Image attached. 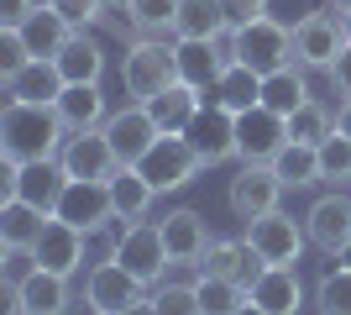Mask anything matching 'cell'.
I'll return each mask as SVG.
<instances>
[{
	"instance_id": "ac0fdd59",
	"label": "cell",
	"mask_w": 351,
	"mask_h": 315,
	"mask_svg": "<svg viewBox=\"0 0 351 315\" xmlns=\"http://www.w3.org/2000/svg\"><path fill=\"white\" fill-rule=\"evenodd\" d=\"M304 231H309V247H320V253L336 257L351 242V200L346 195H320L304 215Z\"/></svg>"
},
{
	"instance_id": "d4e9b609",
	"label": "cell",
	"mask_w": 351,
	"mask_h": 315,
	"mask_svg": "<svg viewBox=\"0 0 351 315\" xmlns=\"http://www.w3.org/2000/svg\"><path fill=\"white\" fill-rule=\"evenodd\" d=\"M247 294L263 305L267 315H299V305H304V284H299V268H263V279H257Z\"/></svg>"
},
{
	"instance_id": "83f0119b",
	"label": "cell",
	"mask_w": 351,
	"mask_h": 315,
	"mask_svg": "<svg viewBox=\"0 0 351 315\" xmlns=\"http://www.w3.org/2000/svg\"><path fill=\"white\" fill-rule=\"evenodd\" d=\"M226 63H231V53H215V43H178V74H184V84H194V90H215V79L226 74Z\"/></svg>"
},
{
	"instance_id": "4dcf8cb0",
	"label": "cell",
	"mask_w": 351,
	"mask_h": 315,
	"mask_svg": "<svg viewBox=\"0 0 351 315\" xmlns=\"http://www.w3.org/2000/svg\"><path fill=\"white\" fill-rule=\"evenodd\" d=\"M309 100H315V95H309V84H304V63H289V69L263 79V105L278 110V116H293V110L309 105Z\"/></svg>"
},
{
	"instance_id": "7402d4cb",
	"label": "cell",
	"mask_w": 351,
	"mask_h": 315,
	"mask_svg": "<svg viewBox=\"0 0 351 315\" xmlns=\"http://www.w3.org/2000/svg\"><path fill=\"white\" fill-rule=\"evenodd\" d=\"M152 200H158V189L147 184V174L136 163H121L116 174H110V205H116V221L121 226L142 221L147 210H152Z\"/></svg>"
},
{
	"instance_id": "9a60e30c",
	"label": "cell",
	"mask_w": 351,
	"mask_h": 315,
	"mask_svg": "<svg viewBox=\"0 0 351 315\" xmlns=\"http://www.w3.org/2000/svg\"><path fill=\"white\" fill-rule=\"evenodd\" d=\"M58 163H63L69 179H110L121 168V158H116V148H110V137H105V126H100V132H73L69 142H63Z\"/></svg>"
},
{
	"instance_id": "ffe728a7",
	"label": "cell",
	"mask_w": 351,
	"mask_h": 315,
	"mask_svg": "<svg viewBox=\"0 0 351 315\" xmlns=\"http://www.w3.org/2000/svg\"><path fill=\"white\" fill-rule=\"evenodd\" d=\"M199 105H205V90H194V84L178 79V84H168L162 95H152L147 110H152V121H158L162 137H184V126L199 116Z\"/></svg>"
},
{
	"instance_id": "7dc6e473",
	"label": "cell",
	"mask_w": 351,
	"mask_h": 315,
	"mask_svg": "<svg viewBox=\"0 0 351 315\" xmlns=\"http://www.w3.org/2000/svg\"><path fill=\"white\" fill-rule=\"evenodd\" d=\"M236 315H267V310H263V305H257V300H252V294H247V300H241V310H236Z\"/></svg>"
},
{
	"instance_id": "2e32d148",
	"label": "cell",
	"mask_w": 351,
	"mask_h": 315,
	"mask_svg": "<svg viewBox=\"0 0 351 315\" xmlns=\"http://www.w3.org/2000/svg\"><path fill=\"white\" fill-rule=\"evenodd\" d=\"M105 137H110V148H116L121 163H142L147 148H152L162 132H158V121H152V110L136 100V105H126V110H116V116L105 121Z\"/></svg>"
},
{
	"instance_id": "6da1fadb",
	"label": "cell",
	"mask_w": 351,
	"mask_h": 315,
	"mask_svg": "<svg viewBox=\"0 0 351 315\" xmlns=\"http://www.w3.org/2000/svg\"><path fill=\"white\" fill-rule=\"evenodd\" d=\"M63 142H69V126L58 121L53 105L5 100V116H0V152H5V163H43V158H58Z\"/></svg>"
},
{
	"instance_id": "f1b7e54d",
	"label": "cell",
	"mask_w": 351,
	"mask_h": 315,
	"mask_svg": "<svg viewBox=\"0 0 351 315\" xmlns=\"http://www.w3.org/2000/svg\"><path fill=\"white\" fill-rule=\"evenodd\" d=\"M47 226V210L27 205V200H0V242L5 247H37V237H43Z\"/></svg>"
},
{
	"instance_id": "9c48e42d",
	"label": "cell",
	"mask_w": 351,
	"mask_h": 315,
	"mask_svg": "<svg viewBox=\"0 0 351 315\" xmlns=\"http://www.w3.org/2000/svg\"><path fill=\"white\" fill-rule=\"evenodd\" d=\"M289 142V116L267 110V105H252L236 116V158L241 163H273Z\"/></svg>"
},
{
	"instance_id": "7c38bea8",
	"label": "cell",
	"mask_w": 351,
	"mask_h": 315,
	"mask_svg": "<svg viewBox=\"0 0 351 315\" xmlns=\"http://www.w3.org/2000/svg\"><path fill=\"white\" fill-rule=\"evenodd\" d=\"M132 300H142V279H136L126 263H116V257H105V263H95L84 279V305L100 315H121Z\"/></svg>"
},
{
	"instance_id": "f35d334b",
	"label": "cell",
	"mask_w": 351,
	"mask_h": 315,
	"mask_svg": "<svg viewBox=\"0 0 351 315\" xmlns=\"http://www.w3.org/2000/svg\"><path fill=\"white\" fill-rule=\"evenodd\" d=\"M152 305H158V315H205L194 284H162L158 294H152Z\"/></svg>"
},
{
	"instance_id": "c3c4849f",
	"label": "cell",
	"mask_w": 351,
	"mask_h": 315,
	"mask_svg": "<svg viewBox=\"0 0 351 315\" xmlns=\"http://www.w3.org/2000/svg\"><path fill=\"white\" fill-rule=\"evenodd\" d=\"M336 263H341V268H351V242H346V247L336 253Z\"/></svg>"
},
{
	"instance_id": "f546056e",
	"label": "cell",
	"mask_w": 351,
	"mask_h": 315,
	"mask_svg": "<svg viewBox=\"0 0 351 315\" xmlns=\"http://www.w3.org/2000/svg\"><path fill=\"white\" fill-rule=\"evenodd\" d=\"M16 294H21V310L27 315H63L69 310V279H63V273H47V268H37Z\"/></svg>"
},
{
	"instance_id": "d6a6232c",
	"label": "cell",
	"mask_w": 351,
	"mask_h": 315,
	"mask_svg": "<svg viewBox=\"0 0 351 315\" xmlns=\"http://www.w3.org/2000/svg\"><path fill=\"white\" fill-rule=\"evenodd\" d=\"M273 174L283 179V189H309V184H320V148H309V142H283V152L273 158Z\"/></svg>"
},
{
	"instance_id": "8fae6325",
	"label": "cell",
	"mask_w": 351,
	"mask_h": 315,
	"mask_svg": "<svg viewBox=\"0 0 351 315\" xmlns=\"http://www.w3.org/2000/svg\"><path fill=\"white\" fill-rule=\"evenodd\" d=\"M184 137H189L194 158H199L205 168H215V163H226V158H236V116L226 110V105H215V100L199 105V116L184 126Z\"/></svg>"
},
{
	"instance_id": "816d5d0a",
	"label": "cell",
	"mask_w": 351,
	"mask_h": 315,
	"mask_svg": "<svg viewBox=\"0 0 351 315\" xmlns=\"http://www.w3.org/2000/svg\"><path fill=\"white\" fill-rule=\"evenodd\" d=\"M110 5H126V0H105V11H110Z\"/></svg>"
},
{
	"instance_id": "30bf717a",
	"label": "cell",
	"mask_w": 351,
	"mask_h": 315,
	"mask_svg": "<svg viewBox=\"0 0 351 315\" xmlns=\"http://www.w3.org/2000/svg\"><path fill=\"white\" fill-rule=\"evenodd\" d=\"M147 174V184L158 189V195H168V189H184V184L199 174V158H194V148H189V137H158L152 148H147V158L136 163Z\"/></svg>"
},
{
	"instance_id": "e0dca14e",
	"label": "cell",
	"mask_w": 351,
	"mask_h": 315,
	"mask_svg": "<svg viewBox=\"0 0 351 315\" xmlns=\"http://www.w3.org/2000/svg\"><path fill=\"white\" fill-rule=\"evenodd\" d=\"M263 253L252 247L247 237L241 242H210V253L199 257V273H215V279H231V284H241V289H252L257 279H263Z\"/></svg>"
},
{
	"instance_id": "5b68a950",
	"label": "cell",
	"mask_w": 351,
	"mask_h": 315,
	"mask_svg": "<svg viewBox=\"0 0 351 315\" xmlns=\"http://www.w3.org/2000/svg\"><path fill=\"white\" fill-rule=\"evenodd\" d=\"M110 257H116V263H126L142 284H158L162 268L173 263L158 221H132V226H121V237H116V247H110Z\"/></svg>"
},
{
	"instance_id": "f907efd6",
	"label": "cell",
	"mask_w": 351,
	"mask_h": 315,
	"mask_svg": "<svg viewBox=\"0 0 351 315\" xmlns=\"http://www.w3.org/2000/svg\"><path fill=\"white\" fill-rule=\"evenodd\" d=\"M341 16H346V37H351V11H341Z\"/></svg>"
},
{
	"instance_id": "e575fe53",
	"label": "cell",
	"mask_w": 351,
	"mask_h": 315,
	"mask_svg": "<svg viewBox=\"0 0 351 315\" xmlns=\"http://www.w3.org/2000/svg\"><path fill=\"white\" fill-rule=\"evenodd\" d=\"M330 132H336V116H330L320 100L299 105V110L289 116V142H309V148H320Z\"/></svg>"
},
{
	"instance_id": "cb8c5ba5",
	"label": "cell",
	"mask_w": 351,
	"mask_h": 315,
	"mask_svg": "<svg viewBox=\"0 0 351 315\" xmlns=\"http://www.w3.org/2000/svg\"><path fill=\"white\" fill-rule=\"evenodd\" d=\"M5 95H11V100H27V105H58V95H63L58 63L53 58H32L21 74L5 79Z\"/></svg>"
},
{
	"instance_id": "484cf974",
	"label": "cell",
	"mask_w": 351,
	"mask_h": 315,
	"mask_svg": "<svg viewBox=\"0 0 351 315\" xmlns=\"http://www.w3.org/2000/svg\"><path fill=\"white\" fill-rule=\"evenodd\" d=\"M53 63H58L63 84H100V74H105V47L95 43V37H84V32H73Z\"/></svg>"
},
{
	"instance_id": "d590c367",
	"label": "cell",
	"mask_w": 351,
	"mask_h": 315,
	"mask_svg": "<svg viewBox=\"0 0 351 315\" xmlns=\"http://www.w3.org/2000/svg\"><path fill=\"white\" fill-rule=\"evenodd\" d=\"M199 310L205 315H236L241 310V300H247V289L231 284V279H215V273H199Z\"/></svg>"
},
{
	"instance_id": "4316f807",
	"label": "cell",
	"mask_w": 351,
	"mask_h": 315,
	"mask_svg": "<svg viewBox=\"0 0 351 315\" xmlns=\"http://www.w3.org/2000/svg\"><path fill=\"white\" fill-rule=\"evenodd\" d=\"M210 100L226 105L231 116H241V110H252V105H263V74H252L247 63H226V74L215 79Z\"/></svg>"
},
{
	"instance_id": "603a6c76",
	"label": "cell",
	"mask_w": 351,
	"mask_h": 315,
	"mask_svg": "<svg viewBox=\"0 0 351 315\" xmlns=\"http://www.w3.org/2000/svg\"><path fill=\"white\" fill-rule=\"evenodd\" d=\"M226 32H231V21H226L220 0H184L178 5V21H173L178 43H220Z\"/></svg>"
},
{
	"instance_id": "44dd1931",
	"label": "cell",
	"mask_w": 351,
	"mask_h": 315,
	"mask_svg": "<svg viewBox=\"0 0 351 315\" xmlns=\"http://www.w3.org/2000/svg\"><path fill=\"white\" fill-rule=\"evenodd\" d=\"M58 121L69 126V137L73 132H100L105 121V95H100V84H63V95H58Z\"/></svg>"
},
{
	"instance_id": "ab89813d",
	"label": "cell",
	"mask_w": 351,
	"mask_h": 315,
	"mask_svg": "<svg viewBox=\"0 0 351 315\" xmlns=\"http://www.w3.org/2000/svg\"><path fill=\"white\" fill-rule=\"evenodd\" d=\"M27 63H32V47H27V37H21V27H0V79L21 74Z\"/></svg>"
},
{
	"instance_id": "1f68e13d",
	"label": "cell",
	"mask_w": 351,
	"mask_h": 315,
	"mask_svg": "<svg viewBox=\"0 0 351 315\" xmlns=\"http://www.w3.org/2000/svg\"><path fill=\"white\" fill-rule=\"evenodd\" d=\"M21 37H27V47H32V58H58L63 53V43L73 37V27L63 21L53 5L47 11H32L27 21H21Z\"/></svg>"
},
{
	"instance_id": "74e56055",
	"label": "cell",
	"mask_w": 351,
	"mask_h": 315,
	"mask_svg": "<svg viewBox=\"0 0 351 315\" xmlns=\"http://www.w3.org/2000/svg\"><path fill=\"white\" fill-rule=\"evenodd\" d=\"M320 179H351V137L330 132L320 142Z\"/></svg>"
},
{
	"instance_id": "d6986e66",
	"label": "cell",
	"mask_w": 351,
	"mask_h": 315,
	"mask_svg": "<svg viewBox=\"0 0 351 315\" xmlns=\"http://www.w3.org/2000/svg\"><path fill=\"white\" fill-rule=\"evenodd\" d=\"M158 226H162V242H168V257H173V263H189V268H199V257H205L210 242H215L199 210H168Z\"/></svg>"
},
{
	"instance_id": "3957f363",
	"label": "cell",
	"mask_w": 351,
	"mask_h": 315,
	"mask_svg": "<svg viewBox=\"0 0 351 315\" xmlns=\"http://www.w3.org/2000/svg\"><path fill=\"white\" fill-rule=\"evenodd\" d=\"M226 53H231V63H247L252 74H278V69H289L293 58V27H283V21H273V16H263V21H247V27H236L231 37H226Z\"/></svg>"
},
{
	"instance_id": "4fadbf2b",
	"label": "cell",
	"mask_w": 351,
	"mask_h": 315,
	"mask_svg": "<svg viewBox=\"0 0 351 315\" xmlns=\"http://www.w3.org/2000/svg\"><path fill=\"white\" fill-rule=\"evenodd\" d=\"M53 215H63V221L79 226V231H100L105 221H116L110 179H69V189H63V200H58Z\"/></svg>"
},
{
	"instance_id": "f6af8a7d",
	"label": "cell",
	"mask_w": 351,
	"mask_h": 315,
	"mask_svg": "<svg viewBox=\"0 0 351 315\" xmlns=\"http://www.w3.org/2000/svg\"><path fill=\"white\" fill-rule=\"evenodd\" d=\"M121 315H158V305H152V300H147V294H142V300H132V305H126V310H121Z\"/></svg>"
},
{
	"instance_id": "8d00e7d4",
	"label": "cell",
	"mask_w": 351,
	"mask_h": 315,
	"mask_svg": "<svg viewBox=\"0 0 351 315\" xmlns=\"http://www.w3.org/2000/svg\"><path fill=\"white\" fill-rule=\"evenodd\" d=\"M315 305H320V315H351V268H330L320 279V289H315Z\"/></svg>"
},
{
	"instance_id": "7bdbcfd3",
	"label": "cell",
	"mask_w": 351,
	"mask_h": 315,
	"mask_svg": "<svg viewBox=\"0 0 351 315\" xmlns=\"http://www.w3.org/2000/svg\"><path fill=\"white\" fill-rule=\"evenodd\" d=\"M325 74H330V84H336V90H341V95L351 100V43H346V47L336 53V63H330Z\"/></svg>"
},
{
	"instance_id": "5bb4252c",
	"label": "cell",
	"mask_w": 351,
	"mask_h": 315,
	"mask_svg": "<svg viewBox=\"0 0 351 315\" xmlns=\"http://www.w3.org/2000/svg\"><path fill=\"white\" fill-rule=\"evenodd\" d=\"M84 237H89V231L69 226L63 215H47L43 237H37V247H32L37 268H47V273H63V279H73V273L84 268Z\"/></svg>"
},
{
	"instance_id": "8992f818",
	"label": "cell",
	"mask_w": 351,
	"mask_h": 315,
	"mask_svg": "<svg viewBox=\"0 0 351 315\" xmlns=\"http://www.w3.org/2000/svg\"><path fill=\"white\" fill-rule=\"evenodd\" d=\"M346 43V16L336 11H309L304 21H293V58L304 69H330Z\"/></svg>"
},
{
	"instance_id": "52a82bcc",
	"label": "cell",
	"mask_w": 351,
	"mask_h": 315,
	"mask_svg": "<svg viewBox=\"0 0 351 315\" xmlns=\"http://www.w3.org/2000/svg\"><path fill=\"white\" fill-rule=\"evenodd\" d=\"M283 200V179L273 174V163H241V174L231 179V189H226V205H231L236 221H263L267 210H278Z\"/></svg>"
},
{
	"instance_id": "60d3db41",
	"label": "cell",
	"mask_w": 351,
	"mask_h": 315,
	"mask_svg": "<svg viewBox=\"0 0 351 315\" xmlns=\"http://www.w3.org/2000/svg\"><path fill=\"white\" fill-rule=\"evenodd\" d=\"M53 11H58L73 32H84V27H95L105 16V0H53Z\"/></svg>"
},
{
	"instance_id": "ba28073f",
	"label": "cell",
	"mask_w": 351,
	"mask_h": 315,
	"mask_svg": "<svg viewBox=\"0 0 351 315\" xmlns=\"http://www.w3.org/2000/svg\"><path fill=\"white\" fill-rule=\"evenodd\" d=\"M63 189H69V174H63L58 158H43V163H5V200H27L37 210H58Z\"/></svg>"
},
{
	"instance_id": "277c9868",
	"label": "cell",
	"mask_w": 351,
	"mask_h": 315,
	"mask_svg": "<svg viewBox=\"0 0 351 315\" xmlns=\"http://www.w3.org/2000/svg\"><path fill=\"white\" fill-rule=\"evenodd\" d=\"M247 242L263 253L267 268H299V257L309 247V231H304V221H293L289 210H267L263 221L247 226Z\"/></svg>"
},
{
	"instance_id": "681fc988",
	"label": "cell",
	"mask_w": 351,
	"mask_h": 315,
	"mask_svg": "<svg viewBox=\"0 0 351 315\" xmlns=\"http://www.w3.org/2000/svg\"><path fill=\"white\" fill-rule=\"evenodd\" d=\"M330 5H336V11H351V0H330Z\"/></svg>"
},
{
	"instance_id": "bcb514c9",
	"label": "cell",
	"mask_w": 351,
	"mask_h": 315,
	"mask_svg": "<svg viewBox=\"0 0 351 315\" xmlns=\"http://www.w3.org/2000/svg\"><path fill=\"white\" fill-rule=\"evenodd\" d=\"M336 132L351 137V100H341V110H336Z\"/></svg>"
},
{
	"instance_id": "f5cc1de1",
	"label": "cell",
	"mask_w": 351,
	"mask_h": 315,
	"mask_svg": "<svg viewBox=\"0 0 351 315\" xmlns=\"http://www.w3.org/2000/svg\"><path fill=\"white\" fill-rule=\"evenodd\" d=\"M89 315H100V310H89Z\"/></svg>"
},
{
	"instance_id": "836d02e7",
	"label": "cell",
	"mask_w": 351,
	"mask_h": 315,
	"mask_svg": "<svg viewBox=\"0 0 351 315\" xmlns=\"http://www.w3.org/2000/svg\"><path fill=\"white\" fill-rule=\"evenodd\" d=\"M178 5L184 0H126V16H132V27L142 37H173Z\"/></svg>"
},
{
	"instance_id": "7a4b0ae2",
	"label": "cell",
	"mask_w": 351,
	"mask_h": 315,
	"mask_svg": "<svg viewBox=\"0 0 351 315\" xmlns=\"http://www.w3.org/2000/svg\"><path fill=\"white\" fill-rule=\"evenodd\" d=\"M178 79H184L178 74V43H168V37H136L121 58V84L142 105L152 95H162L168 84H178Z\"/></svg>"
},
{
	"instance_id": "ee69618b",
	"label": "cell",
	"mask_w": 351,
	"mask_h": 315,
	"mask_svg": "<svg viewBox=\"0 0 351 315\" xmlns=\"http://www.w3.org/2000/svg\"><path fill=\"white\" fill-rule=\"evenodd\" d=\"M32 16V0H0V27H21Z\"/></svg>"
},
{
	"instance_id": "b9f144b4",
	"label": "cell",
	"mask_w": 351,
	"mask_h": 315,
	"mask_svg": "<svg viewBox=\"0 0 351 315\" xmlns=\"http://www.w3.org/2000/svg\"><path fill=\"white\" fill-rule=\"evenodd\" d=\"M220 5H226V21H231V32L267 16V0H220Z\"/></svg>"
}]
</instances>
